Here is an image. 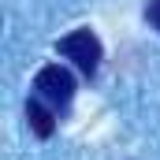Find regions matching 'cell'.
Masks as SVG:
<instances>
[{"instance_id":"1","label":"cell","mask_w":160,"mask_h":160,"mask_svg":"<svg viewBox=\"0 0 160 160\" xmlns=\"http://www.w3.org/2000/svg\"><path fill=\"white\" fill-rule=\"evenodd\" d=\"M56 52L60 56H67L75 67H78L86 78H93L97 75V67H101V56H104V48H101V41L97 34L89 30V26H82V30H71L67 38L56 41Z\"/></svg>"},{"instance_id":"3","label":"cell","mask_w":160,"mask_h":160,"mask_svg":"<svg viewBox=\"0 0 160 160\" xmlns=\"http://www.w3.org/2000/svg\"><path fill=\"white\" fill-rule=\"evenodd\" d=\"M26 123H30V130L38 134V138H52V130H56V116H52V104L48 101H26Z\"/></svg>"},{"instance_id":"2","label":"cell","mask_w":160,"mask_h":160,"mask_svg":"<svg viewBox=\"0 0 160 160\" xmlns=\"http://www.w3.org/2000/svg\"><path fill=\"white\" fill-rule=\"evenodd\" d=\"M34 93L41 101H48L52 108H60V104H67L75 97V75L67 67H60V63H45L38 71V78H34Z\"/></svg>"},{"instance_id":"4","label":"cell","mask_w":160,"mask_h":160,"mask_svg":"<svg viewBox=\"0 0 160 160\" xmlns=\"http://www.w3.org/2000/svg\"><path fill=\"white\" fill-rule=\"evenodd\" d=\"M145 19L153 22V30H160V0H149V8H145Z\"/></svg>"}]
</instances>
